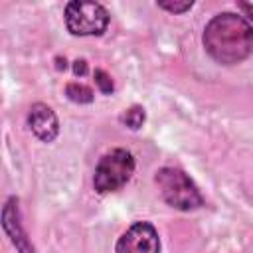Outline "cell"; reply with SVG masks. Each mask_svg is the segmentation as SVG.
Instances as JSON below:
<instances>
[{
  "mask_svg": "<svg viewBox=\"0 0 253 253\" xmlns=\"http://www.w3.org/2000/svg\"><path fill=\"white\" fill-rule=\"evenodd\" d=\"M202 42L213 61L235 65L253 53V26L235 12H221L208 22Z\"/></svg>",
  "mask_w": 253,
  "mask_h": 253,
  "instance_id": "cell-1",
  "label": "cell"
},
{
  "mask_svg": "<svg viewBox=\"0 0 253 253\" xmlns=\"http://www.w3.org/2000/svg\"><path fill=\"white\" fill-rule=\"evenodd\" d=\"M154 180H156L158 190L168 206L182 210V211H190V210L204 206V198H202L198 186L180 168H172V166L160 168L156 172Z\"/></svg>",
  "mask_w": 253,
  "mask_h": 253,
  "instance_id": "cell-2",
  "label": "cell"
},
{
  "mask_svg": "<svg viewBox=\"0 0 253 253\" xmlns=\"http://www.w3.org/2000/svg\"><path fill=\"white\" fill-rule=\"evenodd\" d=\"M134 174V156L125 148H115L101 156L95 174L93 188L99 194L121 190Z\"/></svg>",
  "mask_w": 253,
  "mask_h": 253,
  "instance_id": "cell-3",
  "label": "cell"
},
{
  "mask_svg": "<svg viewBox=\"0 0 253 253\" xmlns=\"http://www.w3.org/2000/svg\"><path fill=\"white\" fill-rule=\"evenodd\" d=\"M65 26L73 36H101L109 26V12L99 2L73 0L63 12Z\"/></svg>",
  "mask_w": 253,
  "mask_h": 253,
  "instance_id": "cell-4",
  "label": "cell"
},
{
  "mask_svg": "<svg viewBox=\"0 0 253 253\" xmlns=\"http://www.w3.org/2000/svg\"><path fill=\"white\" fill-rule=\"evenodd\" d=\"M117 253H160V237L152 223H132L117 241Z\"/></svg>",
  "mask_w": 253,
  "mask_h": 253,
  "instance_id": "cell-5",
  "label": "cell"
},
{
  "mask_svg": "<svg viewBox=\"0 0 253 253\" xmlns=\"http://www.w3.org/2000/svg\"><path fill=\"white\" fill-rule=\"evenodd\" d=\"M28 125L32 128V132L42 142H51L59 132V121H57L53 109L43 103L32 105V109L28 113Z\"/></svg>",
  "mask_w": 253,
  "mask_h": 253,
  "instance_id": "cell-6",
  "label": "cell"
},
{
  "mask_svg": "<svg viewBox=\"0 0 253 253\" xmlns=\"http://www.w3.org/2000/svg\"><path fill=\"white\" fill-rule=\"evenodd\" d=\"M2 227L8 233L10 241L16 245V249L20 253H36V249L32 247V243L28 241L22 223H20V211H18V200L10 198L2 210Z\"/></svg>",
  "mask_w": 253,
  "mask_h": 253,
  "instance_id": "cell-7",
  "label": "cell"
},
{
  "mask_svg": "<svg viewBox=\"0 0 253 253\" xmlns=\"http://www.w3.org/2000/svg\"><path fill=\"white\" fill-rule=\"evenodd\" d=\"M65 93L75 103H91L93 101V91L83 83H69L65 87Z\"/></svg>",
  "mask_w": 253,
  "mask_h": 253,
  "instance_id": "cell-8",
  "label": "cell"
},
{
  "mask_svg": "<svg viewBox=\"0 0 253 253\" xmlns=\"http://www.w3.org/2000/svg\"><path fill=\"white\" fill-rule=\"evenodd\" d=\"M123 123H125L128 128H132V130L140 128L142 123H144V109H142V107H130V109L123 115Z\"/></svg>",
  "mask_w": 253,
  "mask_h": 253,
  "instance_id": "cell-9",
  "label": "cell"
},
{
  "mask_svg": "<svg viewBox=\"0 0 253 253\" xmlns=\"http://www.w3.org/2000/svg\"><path fill=\"white\" fill-rule=\"evenodd\" d=\"M156 4H158V8H162L166 12H172V14H184V12H188L194 6L192 0L190 2H166V0H160Z\"/></svg>",
  "mask_w": 253,
  "mask_h": 253,
  "instance_id": "cell-10",
  "label": "cell"
},
{
  "mask_svg": "<svg viewBox=\"0 0 253 253\" xmlns=\"http://www.w3.org/2000/svg\"><path fill=\"white\" fill-rule=\"evenodd\" d=\"M95 77H97V85L101 87L103 93H111V91H113V81L109 79V75H107L105 71L97 69V71H95Z\"/></svg>",
  "mask_w": 253,
  "mask_h": 253,
  "instance_id": "cell-11",
  "label": "cell"
},
{
  "mask_svg": "<svg viewBox=\"0 0 253 253\" xmlns=\"http://www.w3.org/2000/svg\"><path fill=\"white\" fill-rule=\"evenodd\" d=\"M73 69H75V73H81V75H83L85 69H87V67H85V61H75V67H73Z\"/></svg>",
  "mask_w": 253,
  "mask_h": 253,
  "instance_id": "cell-12",
  "label": "cell"
}]
</instances>
